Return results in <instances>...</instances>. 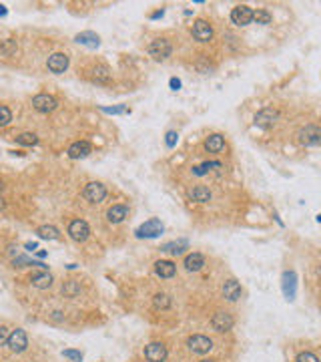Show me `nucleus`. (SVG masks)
Segmentation results:
<instances>
[{"label": "nucleus", "mask_w": 321, "mask_h": 362, "mask_svg": "<svg viewBox=\"0 0 321 362\" xmlns=\"http://www.w3.org/2000/svg\"><path fill=\"white\" fill-rule=\"evenodd\" d=\"M46 67H48V71L54 72V74H63L69 69V56L65 52H54V54L48 56Z\"/></svg>", "instance_id": "obj_13"}, {"label": "nucleus", "mask_w": 321, "mask_h": 362, "mask_svg": "<svg viewBox=\"0 0 321 362\" xmlns=\"http://www.w3.org/2000/svg\"><path fill=\"white\" fill-rule=\"evenodd\" d=\"M153 304H155L157 310H167V308L171 306V298H169L167 294H157V296L153 298Z\"/></svg>", "instance_id": "obj_32"}, {"label": "nucleus", "mask_w": 321, "mask_h": 362, "mask_svg": "<svg viewBox=\"0 0 321 362\" xmlns=\"http://www.w3.org/2000/svg\"><path fill=\"white\" fill-rule=\"evenodd\" d=\"M137 238H157L163 234V223H161L157 217H153V219H149V221H145L141 227H137Z\"/></svg>", "instance_id": "obj_9"}, {"label": "nucleus", "mask_w": 321, "mask_h": 362, "mask_svg": "<svg viewBox=\"0 0 321 362\" xmlns=\"http://www.w3.org/2000/svg\"><path fill=\"white\" fill-rule=\"evenodd\" d=\"M91 79L94 81V83H98V85H107V83H111V71H109V67H105V65H96V67H92Z\"/></svg>", "instance_id": "obj_19"}, {"label": "nucleus", "mask_w": 321, "mask_h": 362, "mask_svg": "<svg viewBox=\"0 0 321 362\" xmlns=\"http://www.w3.org/2000/svg\"><path fill=\"white\" fill-rule=\"evenodd\" d=\"M30 282H32V286L38 290H46L52 286V276L48 274V272H38V274H32V278H30Z\"/></svg>", "instance_id": "obj_23"}, {"label": "nucleus", "mask_w": 321, "mask_h": 362, "mask_svg": "<svg viewBox=\"0 0 321 362\" xmlns=\"http://www.w3.org/2000/svg\"><path fill=\"white\" fill-rule=\"evenodd\" d=\"M26 250H32V252H34V250H36V243H26Z\"/></svg>", "instance_id": "obj_43"}, {"label": "nucleus", "mask_w": 321, "mask_h": 362, "mask_svg": "<svg viewBox=\"0 0 321 362\" xmlns=\"http://www.w3.org/2000/svg\"><path fill=\"white\" fill-rule=\"evenodd\" d=\"M103 111H105V113H125L127 109H125V107H113V109H107V107H105Z\"/></svg>", "instance_id": "obj_40"}, {"label": "nucleus", "mask_w": 321, "mask_h": 362, "mask_svg": "<svg viewBox=\"0 0 321 362\" xmlns=\"http://www.w3.org/2000/svg\"><path fill=\"white\" fill-rule=\"evenodd\" d=\"M187 247H189V241L187 240L169 241V243H163V245H161V252H171V254L179 256V254H183Z\"/></svg>", "instance_id": "obj_25"}, {"label": "nucleus", "mask_w": 321, "mask_h": 362, "mask_svg": "<svg viewBox=\"0 0 321 362\" xmlns=\"http://www.w3.org/2000/svg\"><path fill=\"white\" fill-rule=\"evenodd\" d=\"M145 358L149 362H165L167 360V346L163 342H151L145 346Z\"/></svg>", "instance_id": "obj_10"}, {"label": "nucleus", "mask_w": 321, "mask_h": 362, "mask_svg": "<svg viewBox=\"0 0 321 362\" xmlns=\"http://www.w3.org/2000/svg\"><path fill=\"white\" fill-rule=\"evenodd\" d=\"M183 265L189 272H199V270H203V265H205V258H203V254L193 252V254H189V256L185 258Z\"/></svg>", "instance_id": "obj_21"}, {"label": "nucleus", "mask_w": 321, "mask_h": 362, "mask_svg": "<svg viewBox=\"0 0 321 362\" xmlns=\"http://www.w3.org/2000/svg\"><path fill=\"white\" fill-rule=\"evenodd\" d=\"M8 338H10V330L6 326H0V346L8 344Z\"/></svg>", "instance_id": "obj_37"}, {"label": "nucleus", "mask_w": 321, "mask_h": 362, "mask_svg": "<svg viewBox=\"0 0 321 362\" xmlns=\"http://www.w3.org/2000/svg\"><path fill=\"white\" fill-rule=\"evenodd\" d=\"M16 143L24 145V147H32V145L38 143V137H36L34 133H21V135L16 137Z\"/></svg>", "instance_id": "obj_30"}, {"label": "nucleus", "mask_w": 321, "mask_h": 362, "mask_svg": "<svg viewBox=\"0 0 321 362\" xmlns=\"http://www.w3.org/2000/svg\"><path fill=\"white\" fill-rule=\"evenodd\" d=\"M4 205H6V203H4V199H2V197H0V212H2V209H4Z\"/></svg>", "instance_id": "obj_45"}, {"label": "nucleus", "mask_w": 321, "mask_h": 362, "mask_svg": "<svg viewBox=\"0 0 321 362\" xmlns=\"http://www.w3.org/2000/svg\"><path fill=\"white\" fill-rule=\"evenodd\" d=\"M74 41L78 43V45H85V47H91V48H96L98 47V34H94V32H81V34H76L74 36Z\"/></svg>", "instance_id": "obj_24"}, {"label": "nucleus", "mask_w": 321, "mask_h": 362, "mask_svg": "<svg viewBox=\"0 0 321 362\" xmlns=\"http://www.w3.org/2000/svg\"><path fill=\"white\" fill-rule=\"evenodd\" d=\"M177 137H179V135H177L175 131H169V133H167V147H175Z\"/></svg>", "instance_id": "obj_38"}, {"label": "nucleus", "mask_w": 321, "mask_h": 362, "mask_svg": "<svg viewBox=\"0 0 321 362\" xmlns=\"http://www.w3.org/2000/svg\"><path fill=\"white\" fill-rule=\"evenodd\" d=\"M201 362H215V360H211V358H209V360H201Z\"/></svg>", "instance_id": "obj_46"}, {"label": "nucleus", "mask_w": 321, "mask_h": 362, "mask_svg": "<svg viewBox=\"0 0 321 362\" xmlns=\"http://www.w3.org/2000/svg\"><path fill=\"white\" fill-rule=\"evenodd\" d=\"M58 101L52 95H46V93H41V95L32 97V107L38 111V113H52L56 109Z\"/></svg>", "instance_id": "obj_8"}, {"label": "nucleus", "mask_w": 321, "mask_h": 362, "mask_svg": "<svg viewBox=\"0 0 321 362\" xmlns=\"http://www.w3.org/2000/svg\"><path fill=\"white\" fill-rule=\"evenodd\" d=\"M50 318H52V320H56V322L65 320V316H63V312H61V310H54V312L50 314Z\"/></svg>", "instance_id": "obj_41"}, {"label": "nucleus", "mask_w": 321, "mask_h": 362, "mask_svg": "<svg viewBox=\"0 0 321 362\" xmlns=\"http://www.w3.org/2000/svg\"><path fill=\"white\" fill-rule=\"evenodd\" d=\"M163 14H165V10H159V12H153V14H151V18H159V16H163Z\"/></svg>", "instance_id": "obj_42"}, {"label": "nucleus", "mask_w": 321, "mask_h": 362, "mask_svg": "<svg viewBox=\"0 0 321 362\" xmlns=\"http://www.w3.org/2000/svg\"><path fill=\"white\" fill-rule=\"evenodd\" d=\"M12 352H16V354H21L24 352L26 348H28V336H26V332H24L23 328H16V330H12L10 332V338H8V344H6Z\"/></svg>", "instance_id": "obj_7"}, {"label": "nucleus", "mask_w": 321, "mask_h": 362, "mask_svg": "<svg viewBox=\"0 0 321 362\" xmlns=\"http://www.w3.org/2000/svg\"><path fill=\"white\" fill-rule=\"evenodd\" d=\"M299 143L305 147H319L321 145V127L317 125H305L297 133Z\"/></svg>", "instance_id": "obj_1"}, {"label": "nucleus", "mask_w": 321, "mask_h": 362, "mask_svg": "<svg viewBox=\"0 0 321 362\" xmlns=\"http://www.w3.org/2000/svg\"><path fill=\"white\" fill-rule=\"evenodd\" d=\"M283 280H285V294H287V298L289 300H293V296H295V274L293 272H285V276H283Z\"/></svg>", "instance_id": "obj_28"}, {"label": "nucleus", "mask_w": 321, "mask_h": 362, "mask_svg": "<svg viewBox=\"0 0 321 362\" xmlns=\"http://www.w3.org/2000/svg\"><path fill=\"white\" fill-rule=\"evenodd\" d=\"M36 234H38V238H43V240H58V236H61V232H58L54 225H41V227L36 230Z\"/></svg>", "instance_id": "obj_26"}, {"label": "nucleus", "mask_w": 321, "mask_h": 362, "mask_svg": "<svg viewBox=\"0 0 321 362\" xmlns=\"http://www.w3.org/2000/svg\"><path fill=\"white\" fill-rule=\"evenodd\" d=\"M231 21H233V24H237V26H247L253 21V10L247 4H239V6H235L231 10Z\"/></svg>", "instance_id": "obj_11"}, {"label": "nucleus", "mask_w": 321, "mask_h": 362, "mask_svg": "<svg viewBox=\"0 0 321 362\" xmlns=\"http://www.w3.org/2000/svg\"><path fill=\"white\" fill-rule=\"evenodd\" d=\"M253 21H257V24H271L273 16L261 8V10H253Z\"/></svg>", "instance_id": "obj_31"}, {"label": "nucleus", "mask_w": 321, "mask_h": 362, "mask_svg": "<svg viewBox=\"0 0 321 362\" xmlns=\"http://www.w3.org/2000/svg\"><path fill=\"white\" fill-rule=\"evenodd\" d=\"M317 219H319V221H321V216H319V217H317Z\"/></svg>", "instance_id": "obj_47"}, {"label": "nucleus", "mask_w": 321, "mask_h": 362, "mask_svg": "<svg viewBox=\"0 0 321 362\" xmlns=\"http://www.w3.org/2000/svg\"><path fill=\"white\" fill-rule=\"evenodd\" d=\"M12 121V113L6 105H0V127H6Z\"/></svg>", "instance_id": "obj_34"}, {"label": "nucleus", "mask_w": 321, "mask_h": 362, "mask_svg": "<svg viewBox=\"0 0 321 362\" xmlns=\"http://www.w3.org/2000/svg\"><path fill=\"white\" fill-rule=\"evenodd\" d=\"M187 346L193 354H207L213 350V340L209 336H203V334H193L187 340Z\"/></svg>", "instance_id": "obj_4"}, {"label": "nucleus", "mask_w": 321, "mask_h": 362, "mask_svg": "<svg viewBox=\"0 0 321 362\" xmlns=\"http://www.w3.org/2000/svg\"><path fill=\"white\" fill-rule=\"evenodd\" d=\"M91 151H92V147L89 141H76V143H72L69 147L67 155H69L70 159H83V157H87Z\"/></svg>", "instance_id": "obj_15"}, {"label": "nucleus", "mask_w": 321, "mask_h": 362, "mask_svg": "<svg viewBox=\"0 0 321 362\" xmlns=\"http://www.w3.org/2000/svg\"><path fill=\"white\" fill-rule=\"evenodd\" d=\"M169 85H171V89H173V91H179V89H181V81H179V79H175V77L169 81Z\"/></svg>", "instance_id": "obj_39"}, {"label": "nucleus", "mask_w": 321, "mask_h": 362, "mask_svg": "<svg viewBox=\"0 0 321 362\" xmlns=\"http://www.w3.org/2000/svg\"><path fill=\"white\" fill-rule=\"evenodd\" d=\"M295 362H319V358L313 352H301V354H297Z\"/></svg>", "instance_id": "obj_35"}, {"label": "nucleus", "mask_w": 321, "mask_h": 362, "mask_svg": "<svg viewBox=\"0 0 321 362\" xmlns=\"http://www.w3.org/2000/svg\"><path fill=\"white\" fill-rule=\"evenodd\" d=\"M223 296L229 300V302H237L241 298V284L237 280H227L223 284Z\"/></svg>", "instance_id": "obj_18"}, {"label": "nucleus", "mask_w": 321, "mask_h": 362, "mask_svg": "<svg viewBox=\"0 0 321 362\" xmlns=\"http://www.w3.org/2000/svg\"><path fill=\"white\" fill-rule=\"evenodd\" d=\"M12 265H14V268H24V265H41V268H46L43 262H30V260L24 258V256H16V258L12 260Z\"/></svg>", "instance_id": "obj_33"}, {"label": "nucleus", "mask_w": 321, "mask_h": 362, "mask_svg": "<svg viewBox=\"0 0 321 362\" xmlns=\"http://www.w3.org/2000/svg\"><path fill=\"white\" fill-rule=\"evenodd\" d=\"M191 34H193V39L199 41V43H209V41L213 39V26L207 23V21H203V18H197V21L193 23Z\"/></svg>", "instance_id": "obj_6"}, {"label": "nucleus", "mask_w": 321, "mask_h": 362, "mask_svg": "<svg viewBox=\"0 0 321 362\" xmlns=\"http://www.w3.org/2000/svg\"><path fill=\"white\" fill-rule=\"evenodd\" d=\"M127 216H129V207H127V205H123V203L113 205V207L107 212V219H109L111 223H121V221H123Z\"/></svg>", "instance_id": "obj_22"}, {"label": "nucleus", "mask_w": 321, "mask_h": 362, "mask_svg": "<svg viewBox=\"0 0 321 362\" xmlns=\"http://www.w3.org/2000/svg\"><path fill=\"white\" fill-rule=\"evenodd\" d=\"M189 197H191V201H197V203H207V201H211L213 193H211V189L205 187V185H195V187L189 192Z\"/></svg>", "instance_id": "obj_20"}, {"label": "nucleus", "mask_w": 321, "mask_h": 362, "mask_svg": "<svg viewBox=\"0 0 321 362\" xmlns=\"http://www.w3.org/2000/svg\"><path fill=\"white\" fill-rule=\"evenodd\" d=\"M16 41L14 39H6V41H0V54L2 56H12L14 52H16Z\"/></svg>", "instance_id": "obj_29"}, {"label": "nucleus", "mask_w": 321, "mask_h": 362, "mask_svg": "<svg viewBox=\"0 0 321 362\" xmlns=\"http://www.w3.org/2000/svg\"><path fill=\"white\" fill-rule=\"evenodd\" d=\"M4 14H6V8H4V6H0V16H4Z\"/></svg>", "instance_id": "obj_44"}, {"label": "nucleus", "mask_w": 321, "mask_h": 362, "mask_svg": "<svg viewBox=\"0 0 321 362\" xmlns=\"http://www.w3.org/2000/svg\"><path fill=\"white\" fill-rule=\"evenodd\" d=\"M63 356H65V358H70V360H74V362L83 360V352H78V350H65Z\"/></svg>", "instance_id": "obj_36"}, {"label": "nucleus", "mask_w": 321, "mask_h": 362, "mask_svg": "<svg viewBox=\"0 0 321 362\" xmlns=\"http://www.w3.org/2000/svg\"><path fill=\"white\" fill-rule=\"evenodd\" d=\"M81 284L76 282V280H67L65 284H63V294L67 296V298H76L78 294H81Z\"/></svg>", "instance_id": "obj_27"}, {"label": "nucleus", "mask_w": 321, "mask_h": 362, "mask_svg": "<svg viewBox=\"0 0 321 362\" xmlns=\"http://www.w3.org/2000/svg\"><path fill=\"white\" fill-rule=\"evenodd\" d=\"M155 272H157L159 278L167 280V278H173L177 274V265L169 262V260H159V262H155Z\"/></svg>", "instance_id": "obj_17"}, {"label": "nucleus", "mask_w": 321, "mask_h": 362, "mask_svg": "<svg viewBox=\"0 0 321 362\" xmlns=\"http://www.w3.org/2000/svg\"><path fill=\"white\" fill-rule=\"evenodd\" d=\"M277 117H279L277 109H273V107H265V109H261V111L255 115V125L261 127V129H267V127H271V125L275 123Z\"/></svg>", "instance_id": "obj_14"}, {"label": "nucleus", "mask_w": 321, "mask_h": 362, "mask_svg": "<svg viewBox=\"0 0 321 362\" xmlns=\"http://www.w3.org/2000/svg\"><path fill=\"white\" fill-rule=\"evenodd\" d=\"M205 149L209 153H221L225 149V137L219 133H213L205 139Z\"/></svg>", "instance_id": "obj_16"}, {"label": "nucleus", "mask_w": 321, "mask_h": 362, "mask_svg": "<svg viewBox=\"0 0 321 362\" xmlns=\"http://www.w3.org/2000/svg\"><path fill=\"white\" fill-rule=\"evenodd\" d=\"M67 232H69L70 240L74 241H87L89 236H91V227H89V223L85 219H72L69 223V227H67Z\"/></svg>", "instance_id": "obj_3"}, {"label": "nucleus", "mask_w": 321, "mask_h": 362, "mask_svg": "<svg viewBox=\"0 0 321 362\" xmlns=\"http://www.w3.org/2000/svg\"><path fill=\"white\" fill-rule=\"evenodd\" d=\"M233 324H235V320H233V316L229 312H217L213 314V318H211V328L215 332H229L233 328Z\"/></svg>", "instance_id": "obj_12"}, {"label": "nucleus", "mask_w": 321, "mask_h": 362, "mask_svg": "<svg viewBox=\"0 0 321 362\" xmlns=\"http://www.w3.org/2000/svg\"><path fill=\"white\" fill-rule=\"evenodd\" d=\"M147 52H149L155 61H165L167 56H171V52H173V45H171L167 39H155V41L147 47Z\"/></svg>", "instance_id": "obj_2"}, {"label": "nucleus", "mask_w": 321, "mask_h": 362, "mask_svg": "<svg viewBox=\"0 0 321 362\" xmlns=\"http://www.w3.org/2000/svg\"><path fill=\"white\" fill-rule=\"evenodd\" d=\"M83 197L89 201V203H101L105 197H107V187L98 181H91L85 185L83 189Z\"/></svg>", "instance_id": "obj_5"}]
</instances>
